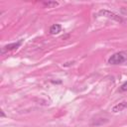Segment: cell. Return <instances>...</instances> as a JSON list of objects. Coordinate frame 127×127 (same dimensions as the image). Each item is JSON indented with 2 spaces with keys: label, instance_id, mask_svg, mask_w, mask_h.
Listing matches in <instances>:
<instances>
[{
  "label": "cell",
  "instance_id": "8",
  "mask_svg": "<svg viewBox=\"0 0 127 127\" xmlns=\"http://www.w3.org/2000/svg\"><path fill=\"white\" fill-rule=\"evenodd\" d=\"M1 116H2V117H4V116H5V114H4V112H3V110H1Z\"/></svg>",
  "mask_w": 127,
  "mask_h": 127
},
{
  "label": "cell",
  "instance_id": "4",
  "mask_svg": "<svg viewBox=\"0 0 127 127\" xmlns=\"http://www.w3.org/2000/svg\"><path fill=\"white\" fill-rule=\"evenodd\" d=\"M126 107H127V102H126V101H123V102L118 103V104H116L115 106H113L112 111H113V112H119V111H122L123 109H125Z\"/></svg>",
  "mask_w": 127,
  "mask_h": 127
},
{
  "label": "cell",
  "instance_id": "2",
  "mask_svg": "<svg viewBox=\"0 0 127 127\" xmlns=\"http://www.w3.org/2000/svg\"><path fill=\"white\" fill-rule=\"evenodd\" d=\"M99 15H103V16H105V17H107V18H110V19H113V20H115V21L122 22V19H121L119 16H117L116 14H114V13H112V12H110V11H107V10H100V11H99Z\"/></svg>",
  "mask_w": 127,
  "mask_h": 127
},
{
  "label": "cell",
  "instance_id": "3",
  "mask_svg": "<svg viewBox=\"0 0 127 127\" xmlns=\"http://www.w3.org/2000/svg\"><path fill=\"white\" fill-rule=\"evenodd\" d=\"M20 45H21V42H18V43H13V44H9V45H7V46H4V47L2 48L1 53H2V54H4L6 51H11V50L17 49V48H18Z\"/></svg>",
  "mask_w": 127,
  "mask_h": 127
},
{
  "label": "cell",
  "instance_id": "7",
  "mask_svg": "<svg viewBox=\"0 0 127 127\" xmlns=\"http://www.w3.org/2000/svg\"><path fill=\"white\" fill-rule=\"evenodd\" d=\"M120 90H121V91H127V81L124 82V83L120 86Z\"/></svg>",
  "mask_w": 127,
  "mask_h": 127
},
{
  "label": "cell",
  "instance_id": "6",
  "mask_svg": "<svg viewBox=\"0 0 127 127\" xmlns=\"http://www.w3.org/2000/svg\"><path fill=\"white\" fill-rule=\"evenodd\" d=\"M43 4L46 7H48V8H54V7H56V6L59 5V3L57 1H48V2H44Z\"/></svg>",
  "mask_w": 127,
  "mask_h": 127
},
{
  "label": "cell",
  "instance_id": "1",
  "mask_svg": "<svg viewBox=\"0 0 127 127\" xmlns=\"http://www.w3.org/2000/svg\"><path fill=\"white\" fill-rule=\"evenodd\" d=\"M126 61H127V52L122 51V52H118V53L112 55L108 60V64H122Z\"/></svg>",
  "mask_w": 127,
  "mask_h": 127
},
{
  "label": "cell",
  "instance_id": "5",
  "mask_svg": "<svg viewBox=\"0 0 127 127\" xmlns=\"http://www.w3.org/2000/svg\"><path fill=\"white\" fill-rule=\"evenodd\" d=\"M61 30H62V26L60 24H54L50 28V33L52 35H56V34H59L61 32Z\"/></svg>",
  "mask_w": 127,
  "mask_h": 127
}]
</instances>
